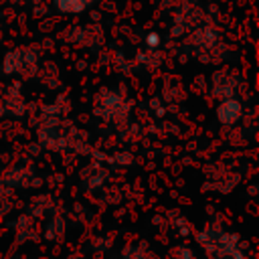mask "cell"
<instances>
[{
	"label": "cell",
	"mask_w": 259,
	"mask_h": 259,
	"mask_svg": "<svg viewBox=\"0 0 259 259\" xmlns=\"http://www.w3.org/2000/svg\"><path fill=\"white\" fill-rule=\"evenodd\" d=\"M198 243L206 249V255L212 259H245L239 237L219 227H206L204 231H200Z\"/></svg>",
	"instance_id": "1"
},
{
	"label": "cell",
	"mask_w": 259,
	"mask_h": 259,
	"mask_svg": "<svg viewBox=\"0 0 259 259\" xmlns=\"http://www.w3.org/2000/svg\"><path fill=\"white\" fill-rule=\"evenodd\" d=\"M2 71L6 75H16L22 73L26 77L34 75L36 71V53L30 49H14L10 53H6L4 63H2Z\"/></svg>",
	"instance_id": "2"
},
{
	"label": "cell",
	"mask_w": 259,
	"mask_h": 259,
	"mask_svg": "<svg viewBox=\"0 0 259 259\" xmlns=\"http://www.w3.org/2000/svg\"><path fill=\"white\" fill-rule=\"evenodd\" d=\"M243 117V103L237 97H223L217 105V119L223 125H235Z\"/></svg>",
	"instance_id": "3"
},
{
	"label": "cell",
	"mask_w": 259,
	"mask_h": 259,
	"mask_svg": "<svg viewBox=\"0 0 259 259\" xmlns=\"http://www.w3.org/2000/svg\"><path fill=\"white\" fill-rule=\"evenodd\" d=\"M95 0H53L55 8L63 14H81L85 12Z\"/></svg>",
	"instance_id": "4"
},
{
	"label": "cell",
	"mask_w": 259,
	"mask_h": 259,
	"mask_svg": "<svg viewBox=\"0 0 259 259\" xmlns=\"http://www.w3.org/2000/svg\"><path fill=\"white\" fill-rule=\"evenodd\" d=\"M146 45H148L150 49H156V47L160 45V34H158V32H148V34H146Z\"/></svg>",
	"instance_id": "5"
}]
</instances>
